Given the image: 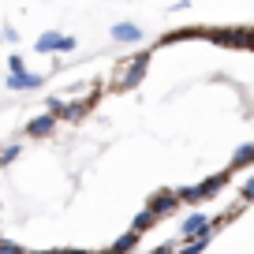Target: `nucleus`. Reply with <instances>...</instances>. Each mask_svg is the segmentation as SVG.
<instances>
[]
</instances>
